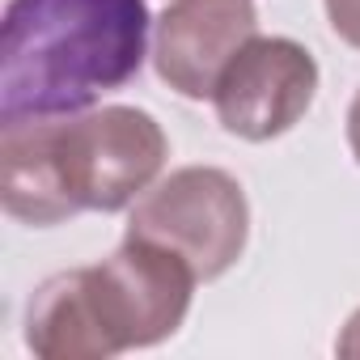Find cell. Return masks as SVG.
<instances>
[{
  "label": "cell",
  "mask_w": 360,
  "mask_h": 360,
  "mask_svg": "<svg viewBox=\"0 0 360 360\" xmlns=\"http://www.w3.org/2000/svg\"><path fill=\"white\" fill-rule=\"evenodd\" d=\"M335 352L343 356V360H360V309L347 318V326H343V335L335 339Z\"/></svg>",
  "instance_id": "10"
},
{
  "label": "cell",
  "mask_w": 360,
  "mask_h": 360,
  "mask_svg": "<svg viewBox=\"0 0 360 360\" xmlns=\"http://www.w3.org/2000/svg\"><path fill=\"white\" fill-rule=\"evenodd\" d=\"M326 18H330V30L360 51V0H326Z\"/></svg>",
  "instance_id": "9"
},
{
  "label": "cell",
  "mask_w": 360,
  "mask_h": 360,
  "mask_svg": "<svg viewBox=\"0 0 360 360\" xmlns=\"http://www.w3.org/2000/svg\"><path fill=\"white\" fill-rule=\"evenodd\" d=\"M347 144H352V157H356V165H360V94H356L352 106H347Z\"/></svg>",
  "instance_id": "11"
},
{
  "label": "cell",
  "mask_w": 360,
  "mask_h": 360,
  "mask_svg": "<svg viewBox=\"0 0 360 360\" xmlns=\"http://www.w3.org/2000/svg\"><path fill=\"white\" fill-rule=\"evenodd\" d=\"M85 276L115 356L169 339L183 326L200 284L187 259L144 238H123V246L98 267H85Z\"/></svg>",
  "instance_id": "4"
},
{
  "label": "cell",
  "mask_w": 360,
  "mask_h": 360,
  "mask_svg": "<svg viewBox=\"0 0 360 360\" xmlns=\"http://www.w3.org/2000/svg\"><path fill=\"white\" fill-rule=\"evenodd\" d=\"M0 204L13 221H26L34 229L77 217L60 178L51 119L5 123L0 131Z\"/></svg>",
  "instance_id": "7"
},
{
  "label": "cell",
  "mask_w": 360,
  "mask_h": 360,
  "mask_svg": "<svg viewBox=\"0 0 360 360\" xmlns=\"http://www.w3.org/2000/svg\"><path fill=\"white\" fill-rule=\"evenodd\" d=\"M318 94V64L292 39H250L217 81V119L229 136L263 144L297 127Z\"/></svg>",
  "instance_id": "5"
},
{
  "label": "cell",
  "mask_w": 360,
  "mask_h": 360,
  "mask_svg": "<svg viewBox=\"0 0 360 360\" xmlns=\"http://www.w3.org/2000/svg\"><path fill=\"white\" fill-rule=\"evenodd\" d=\"M26 347L43 360H106L115 356L89 297L85 267L43 280L26 309Z\"/></svg>",
  "instance_id": "8"
},
{
  "label": "cell",
  "mask_w": 360,
  "mask_h": 360,
  "mask_svg": "<svg viewBox=\"0 0 360 360\" xmlns=\"http://www.w3.org/2000/svg\"><path fill=\"white\" fill-rule=\"evenodd\" d=\"M250 233V204L233 174L217 165H183L127 217V238L157 242L187 259L200 280H221L246 250Z\"/></svg>",
  "instance_id": "3"
},
{
  "label": "cell",
  "mask_w": 360,
  "mask_h": 360,
  "mask_svg": "<svg viewBox=\"0 0 360 360\" xmlns=\"http://www.w3.org/2000/svg\"><path fill=\"white\" fill-rule=\"evenodd\" d=\"M259 34L255 0H174L157 18V77L191 102L212 98L229 60Z\"/></svg>",
  "instance_id": "6"
},
{
  "label": "cell",
  "mask_w": 360,
  "mask_h": 360,
  "mask_svg": "<svg viewBox=\"0 0 360 360\" xmlns=\"http://www.w3.org/2000/svg\"><path fill=\"white\" fill-rule=\"evenodd\" d=\"M56 161L77 212H119L144 195L169 157L161 123L140 106H102L51 119Z\"/></svg>",
  "instance_id": "2"
},
{
  "label": "cell",
  "mask_w": 360,
  "mask_h": 360,
  "mask_svg": "<svg viewBox=\"0 0 360 360\" xmlns=\"http://www.w3.org/2000/svg\"><path fill=\"white\" fill-rule=\"evenodd\" d=\"M144 0H9L0 26V123L68 119L140 77Z\"/></svg>",
  "instance_id": "1"
}]
</instances>
